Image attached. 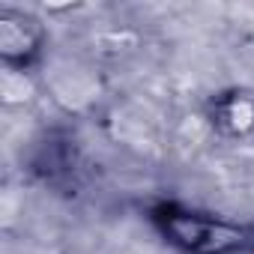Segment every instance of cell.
Instances as JSON below:
<instances>
[{"label":"cell","mask_w":254,"mask_h":254,"mask_svg":"<svg viewBox=\"0 0 254 254\" xmlns=\"http://www.w3.org/2000/svg\"><path fill=\"white\" fill-rule=\"evenodd\" d=\"M153 224L183 254H254V227L212 212L162 203L153 209Z\"/></svg>","instance_id":"6da1fadb"},{"label":"cell","mask_w":254,"mask_h":254,"mask_svg":"<svg viewBox=\"0 0 254 254\" xmlns=\"http://www.w3.org/2000/svg\"><path fill=\"white\" fill-rule=\"evenodd\" d=\"M39 84L42 93L69 117L96 111L105 96L102 72L84 57H45V63L39 66Z\"/></svg>","instance_id":"7a4b0ae2"},{"label":"cell","mask_w":254,"mask_h":254,"mask_svg":"<svg viewBox=\"0 0 254 254\" xmlns=\"http://www.w3.org/2000/svg\"><path fill=\"white\" fill-rule=\"evenodd\" d=\"M48 57V30L27 9H0V63L9 69H39Z\"/></svg>","instance_id":"3957f363"},{"label":"cell","mask_w":254,"mask_h":254,"mask_svg":"<svg viewBox=\"0 0 254 254\" xmlns=\"http://www.w3.org/2000/svg\"><path fill=\"white\" fill-rule=\"evenodd\" d=\"M206 117H209V126L215 135L248 138V135H254V93L230 90L212 102Z\"/></svg>","instance_id":"277c9868"},{"label":"cell","mask_w":254,"mask_h":254,"mask_svg":"<svg viewBox=\"0 0 254 254\" xmlns=\"http://www.w3.org/2000/svg\"><path fill=\"white\" fill-rule=\"evenodd\" d=\"M39 93L42 84L33 72L9 66L0 69V102H3V108H27L39 99Z\"/></svg>","instance_id":"5b68a950"}]
</instances>
